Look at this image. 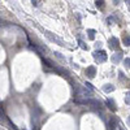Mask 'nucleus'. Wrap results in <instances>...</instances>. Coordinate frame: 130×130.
I'll return each instance as SVG.
<instances>
[{"instance_id": "obj_11", "label": "nucleus", "mask_w": 130, "mask_h": 130, "mask_svg": "<svg viewBox=\"0 0 130 130\" xmlns=\"http://www.w3.org/2000/svg\"><path fill=\"white\" fill-rule=\"evenodd\" d=\"M124 62H125V66H126V68H129V64H130L129 57H127V59H125V60H124Z\"/></svg>"}, {"instance_id": "obj_14", "label": "nucleus", "mask_w": 130, "mask_h": 130, "mask_svg": "<svg viewBox=\"0 0 130 130\" xmlns=\"http://www.w3.org/2000/svg\"><path fill=\"white\" fill-rule=\"evenodd\" d=\"M31 3L34 4V5H39V3H40V1H38V0H35V1H34V0H33V1H31Z\"/></svg>"}, {"instance_id": "obj_2", "label": "nucleus", "mask_w": 130, "mask_h": 130, "mask_svg": "<svg viewBox=\"0 0 130 130\" xmlns=\"http://www.w3.org/2000/svg\"><path fill=\"white\" fill-rule=\"evenodd\" d=\"M86 76L88 77V78H94V77L96 76V68L95 66H88L87 69H86Z\"/></svg>"}, {"instance_id": "obj_12", "label": "nucleus", "mask_w": 130, "mask_h": 130, "mask_svg": "<svg viewBox=\"0 0 130 130\" xmlns=\"http://www.w3.org/2000/svg\"><path fill=\"white\" fill-rule=\"evenodd\" d=\"M120 59H121V56H120V55H119V56H115V57H113V61L116 62V61H119Z\"/></svg>"}, {"instance_id": "obj_6", "label": "nucleus", "mask_w": 130, "mask_h": 130, "mask_svg": "<svg viewBox=\"0 0 130 130\" xmlns=\"http://www.w3.org/2000/svg\"><path fill=\"white\" fill-rule=\"evenodd\" d=\"M104 91H105V92H109V91H113V86H112V85H105Z\"/></svg>"}, {"instance_id": "obj_5", "label": "nucleus", "mask_w": 130, "mask_h": 130, "mask_svg": "<svg viewBox=\"0 0 130 130\" xmlns=\"http://www.w3.org/2000/svg\"><path fill=\"white\" fill-rule=\"evenodd\" d=\"M87 33H88V38H90V39H94V37H95V30L90 29V30L87 31Z\"/></svg>"}, {"instance_id": "obj_15", "label": "nucleus", "mask_w": 130, "mask_h": 130, "mask_svg": "<svg viewBox=\"0 0 130 130\" xmlns=\"http://www.w3.org/2000/svg\"><path fill=\"white\" fill-rule=\"evenodd\" d=\"M79 44H81V47H82V48H86V46L83 44V42H82V40H79Z\"/></svg>"}, {"instance_id": "obj_3", "label": "nucleus", "mask_w": 130, "mask_h": 130, "mask_svg": "<svg viewBox=\"0 0 130 130\" xmlns=\"http://www.w3.org/2000/svg\"><path fill=\"white\" fill-rule=\"evenodd\" d=\"M117 125H116V121L115 120H111L109 124H108V130H116Z\"/></svg>"}, {"instance_id": "obj_4", "label": "nucleus", "mask_w": 130, "mask_h": 130, "mask_svg": "<svg viewBox=\"0 0 130 130\" xmlns=\"http://www.w3.org/2000/svg\"><path fill=\"white\" fill-rule=\"evenodd\" d=\"M109 42H111V43H113V44H112V47H113V48H119V40H117V38H111Z\"/></svg>"}, {"instance_id": "obj_1", "label": "nucleus", "mask_w": 130, "mask_h": 130, "mask_svg": "<svg viewBox=\"0 0 130 130\" xmlns=\"http://www.w3.org/2000/svg\"><path fill=\"white\" fill-rule=\"evenodd\" d=\"M94 57L98 61H105L107 60V54L104 51H96V52H94Z\"/></svg>"}, {"instance_id": "obj_7", "label": "nucleus", "mask_w": 130, "mask_h": 130, "mask_svg": "<svg viewBox=\"0 0 130 130\" xmlns=\"http://www.w3.org/2000/svg\"><path fill=\"white\" fill-rule=\"evenodd\" d=\"M0 121H5V115H4V111L0 108Z\"/></svg>"}, {"instance_id": "obj_13", "label": "nucleus", "mask_w": 130, "mask_h": 130, "mask_svg": "<svg viewBox=\"0 0 130 130\" xmlns=\"http://www.w3.org/2000/svg\"><path fill=\"white\" fill-rule=\"evenodd\" d=\"M86 86H87V87L90 88V90H94V87H92V85H91V83H88V82H87V83H86Z\"/></svg>"}, {"instance_id": "obj_9", "label": "nucleus", "mask_w": 130, "mask_h": 130, "mask_svg": "<svg viewBox=\"0 0 130 130\" xmlns=\"http://www.w3.org/2000/svg\"><path fill=\"white\" fill-rule=\"evenodd\" d=\"M95 4H96V7L102 8V7L104 5V1H103V0H98V1H95Z\"/></svg>"}, {"instance_id": "obj_16", "label": "nucleus", "mask_w": 130, "mask_h": 130, "mask_svg": "<svg viewBox=\"0 0 130 130\" xmlns=\"http://www.w3.org/2000/svg\"><path fill=\"white\" fill-rule=\"evenodd\" d=\"M120 130H122V129H121V127H120Z\"/></svg>"}, {"instance_id": "obj_8", "label": "nucleus", "mask_w": 130, "mask_h": 130, "mask_svg": "<svg viewBox=\"0 0 130 130\" xmlns=\"http://www.w3.org/2000/svg\"><path fill=\"white\" fill-rule=\"evenodd\" d=\"M107 103H108V105H109V108H111V109H112V111H116V108H115V104H113V102H112V100L109 99Z\"/></svg>"}, {"instance_id": "obj_10", "label": "nucleus", "mask_w": 130, "mask_h": 130, "mask_svg": "<svg viewBox=\"0 0 130 130\" xmlns=\"http://www.w3.org/2000/svg\"><path fill=\"white\" fill-rule=\"evenodd\" d=\"M124 43H125V46H129L130 39H129V37H127V35H125V37H124Z\"/></svg>"}]
</instances>
